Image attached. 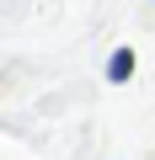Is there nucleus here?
<instances>
[{
	"instance_id": "obj_1",
	"label": "nucleus",
	"mask_w": 155,
	"mask_h": 160,
	"mask_svg": "<svg viewBox=\"0 0 155 160\" xmlns=\"http://www.w3.org/2000/svg\"><path fill=\"white\" fill-rule=\"evenodd\" d=\"M107 75H112V80H128V75H134V53H128V48H118V53H112V64H107Z\"/></svg>"
}]
</instances>
